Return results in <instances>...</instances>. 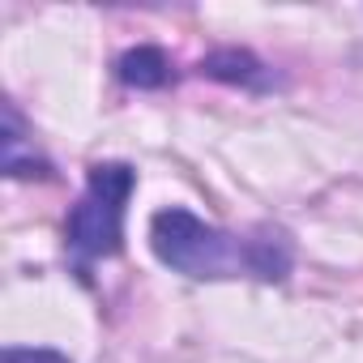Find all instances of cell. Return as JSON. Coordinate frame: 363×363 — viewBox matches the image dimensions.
Instances as JSON below:
<instances>
[{
    "label": "cell",
    "instance_id": "6da1fadb",
    "mask_svg": "<svg viewBox=\"0 0 363 363\" xmlns=\"http://www.w3.org/2000/svg\"><path fill=\"white\" fill-rule=\"evenodd\" d=\"M150 248L154 257L197 282L218 278H261V282H286L291 274V240L282 227H261L257 235H231L206 218H197L184 206H167L150 218Z\"/></svg>",
    "mask_w": 363,
    "mask_h": 363
},
{
    "label": "cell",
    "instance_id": "7a4b0ae2",
    "mask_svg": "<svg viewBox=\"0 0 363 363\" xmlns=\"http://www.w3.org/2000/svg\"><path fill=\"white\" fill-rule=\"evenodd\" d=\"M137 189V171L128 162H90L86 193L65 218V252L77 274L94 261L120 257L124 248V210Z\"/></svg>",
    "mask_w": 363,
    "mask_h": 363
},
{
    "label": "cell",
    "instance_id": "3957f363",
    "mask_svg": "<svg viewBox=\"0 0 363 363\" xmlns=\"http://www.w3.org/2000/svg\"><path fill=\"white\" fill-rule=\"evenodd\" d=\"M116 77L133 90H162L171 82V60L162 48H128L116 60Z\"/></svg>",
    "mask_w": 363,
    "mask_h": 363
},
{
    "label": "cell",
    "instance_id": "277c9868",
    "mask_svg": "<svg viewBox=\"0 0 363 363\" xmlns=\"http://www.w3.org/2000/svg\"><path fill=\"white\" fill-rule=\"evenodd\" d=\"M48 171H52V167L35 154V145H26L18 107L5 103V175H9V179H35V175H48Z\"/></svg>",
    "mask_w": 363,
    "mask_h": 363
},
{
    "label": "cell",
    "instance_id": "5b68a950",
    "mask_svg": "<svg viewBox=\"0 0 363 363\" xmlns=\"http://www.w3.org/2000/svg\"><path fill=\"white\" fill-rule=\"evenodd\" d=\"M201 73H206V77H214V82L248 86V90L265 86V65H261L252 52H244V48H223V52L206 56V60H201Z\"/></svg>",
    "mask_w": 363,
    "mask_h": 363
},
{
    "label": "cell",
    "instance_id": "8992f818",
    "mask_svg": "<svg viewBox=\"0 0 363 363\" xmlns=\"http://www.w3.org/2000/svg\"><path fill=\"white\" fill-rule=\"evenodd\" d=\"M5 363H73V359L60 350H48V346H9Z\"/></svg>",
    "mask_w": 363,
    "mask_h": 363
}]
</instances>
